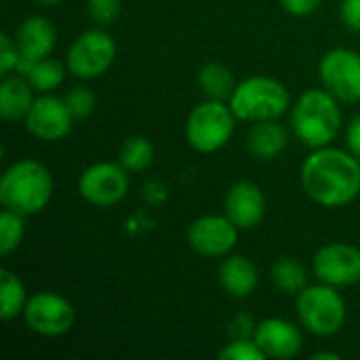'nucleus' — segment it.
Returning <instances> with one entry per match:
<instances>
[{
	"mask_svg": "<svg viewBox=\"0 0 360 360\" xmlns=\"http://www.w3.org/2000/svg\"><path fill=\"white\" fill-rule=\"evenodd\" d=\"M300 181L312 202L325 209L346 207L360 194V158L333 146L314 148L300 169Z\"/></svg>",
	"mask_w": 360,
	"mask_h": 360,
	"instance_id": "1",
	"label": "nucleus"
},
{
	"mask_svg": "<svg viewBox=\"0 0 360 360\" xmlns=\"http://www.w3.org/2000/svg\"><path fill=\"white\" fill-rule=\"evenodd\" d=\"M55 181L46 165L34 158L15 160L0 177V202L21 215L42 213L53 198Z\"/></svg>",
	"mask_w": 360,
	"mask_h": 360,
	"instance_id": "2",
	"label": "nucleus"
},
{
	"mask_svg": "<svg viewBox=\"0 0 360 360\" xmlns=\"http://www.w3.org/2000/svg\"><path fill=\"white\" fill-rule=\"evenodd\" d=\"M291 131L308 148L331 146L342 131L340 99L327 89L304 91L291 108Z\"/></svg>",
	"mask_w": 360,
	"mask_h": 360,
	"instance_id": "3",
	"label": "nucleus"
},
{
	"mask_svg": "<svg viewBox=\"0 0 360 360\" xmlns=\"http://www.w3.org/2000/svg\"><path fill=\"white\" fill-rule=\"evenodd\" d=\"M228 103L238 120L253 124L262 120H278L291 108V95L276 78L249 76L236 82Z\"/></svg>",
	"mask_w": 360,
	"mask_h": 360,
	"instance_id": "4",
	"label": "nucleus"
},
{
	"mask_svg": "<svg viewBox=\"0 0 360 360\" xmlns=\"http://www.w3.org/2000/svg\"><path fill=\"white\" fill-rule=\"evenodd\" d=\"M236 120L228 101L207 99L190 110L186 118V141L198 154H215L232 139Z\"/></svg>",
	"mask_w": 360,
	"mask_h": 360,
	"instance_id": "5",
	"label": "nucleus"
},
{
	"mask_svg": "<svg viewBox=\"0 0 360 360\" xmlns=\"http://www.w3.org/2000/svg\"><path fill=\"white\" fill-rule=\"evenodd\" d=\"M297 321L304 331L316 338H331L346 325V302L338 287L319 283L308 285L295 297Z\"/></svg>",
	"mask_w": 360,
	"mask_h": 360,
	"instance_id": "6",
	"label": "nucleus"
},
{
	"mask_svg": "<svg viewBox=\"0 0 360 360\" xmlns=\"http://www.w3.org/2000/svg\"><path fill=\"white\" fill-rule=\"evenodd\" d=\"M116 53H118V46H116L114 36L99 25V27L80 32L72 40L68 49L65 65L72 76L80 80H95L114 65Z\"/></svg>",
	"mask_w": 360,
	"mask_h": 360,
	"instance_id": "7",
	"label": "nucleus"
},
{
	"mask_svg": "<svg viewBox=\"0 0 360 360\" xmlns=\"http://www.w3.org/2000/svg\"><path fill=\"white\" fill-rule=\"evenodd\" d=\"M129 171L120 162H95L78 177V194L84 202L108 209L122 202L129 194Z\"/></svg>",
	"mask_w": 360,
	"mask_h": 360,
	"instance_id": "8",
	"label": "nucleus"
},
{
	"mask_svg": "<svg viewBox=\"0 0 360 360\" xmlns=\"http://www.w3.org/2000/svg\"><path fill=\"white\" fill-rule=\"evenodd\" d=\"M23 323L40 338H61L74 327L76 310L61 293L38 291L25 304Z\"/></svg>",
	"mask_w": 360,
	"mask_h": 360,
	"instance_id": "9",
	"label": "nucleus"
},
{
	"mask_svg": "<svg viewBox=\"0 0 360 360\" xmlns=\"http://www.w3.org/2000/svg\"><path fill=\"white\" fill-rule=\"evenodd\" d=\"M319 78L323 89H327L342 103L360 101V53L352 49H331L321 57Z\"/></svg>",
	"mask_w": 360,
	"mask_h": 360,
	"instance_id": "10",
	"label": "nucleus"
},
{
	"mask_svg": "<svg viewBox=\"0 0 360 360\" xmlns=\"http://www.w3.org/2000/svg\"><path fill=\"white\" fill-rule=\"evenodd\" d=\"M312 274L319 283L344 289L360 283V249L348 243H327L312 255Z\"/></svg>",
	"mask_w": 360,
	"mask_h": 360,
	"instance_id": "11",
	"label": "nucleus"
},
{
	"mask_svg": "<svg viewBox=\"0 0 360 360\" xmlns=\"http://www.w3.org/2000/svg\"><path fill=\"white\" fill-rule=\"evenodd\" d=\"M74 120L76 118L72 116L65 99L55 97L51 93H40L34 99L23 120V127L32 137L51 143V141H61L63 137H68L74 127Z\"/></svg>",
	"mask_w": 360,
	"mask_h": 360,
	"instance_id": "12",
	"label": "nucleus"
},
{
	"mask_svg": "<svg viewBox=\"0 0 360 360\" xmlns=\"http://www.w3.org/2000/svg\"><path fill=\"white\" fill-rule=\"evenodd\" d=\"M238 228L228 219V215H200L188 228V243L200 257H226L234 251L238 243Z\"/></svg>",
	"mask_w": 360,
	"mask_h": 360,
	"instance_id": "13",
	"label": "nucleus"
},
{
	"mask_svg": "<svg viewBox=\"0 0 360 360\" xmlns=\"http://www.w3.org/2000/svg\"><path fill=\"white\" fill-rule=\"evenodd\" d=\"M255 342L259 344V348L264 350V354L268 359H295L304 350L302 329L295 323H291L287 319H278V316L257 323Z\"/></svg>",
	"mask_w": 360,
	"mask_h": 360,
	"instance_id": "14",
	"label": "nucleus"
},
{
	"mask_svg": "<svg viewBox=\"0 0 360 360\" xmlns=\"http://www.w3.org/2000/svg\"><path fill=\"white\" fill-rule=\"evenodd\" d=\"M224 209L238 230H253L266 217V196L253 181H236L226 192Z\"/></svg>",
	"mask_w": 360,
	"mask_h": 360,
	"instance_id": "15",
	"label": "nucleus"
},
{
	"mask_svg": "<svg viewBox=\"0 0 360 360\" xmlns=\"http://www.w3.org/2000/svg\"><path fill=\"white\" fill-rule=\"evenodd\" d=\"M15 40L19 44L21 57L30 61H38L53 53L57 44V27L44 15H30L19 23L15 32Z\"/></svg>",
	"mask_w": 360,
	"mask_h": 360,
	"instance_id": "16",
	"label": "nucleus"
},
{
	"mask_svg": "<svg viewBox=\"0 0 360 360\" xmlns=\"http://www.w3.org/2000/svg\"><path fill=\"white\" fill-rule=\"evenodd\" d=\"M219 285L221 289L236 300H245L249 297L257 285H259V272L255 268V264L238 253H230L224 257V262L219 264V272H217Z\"/></svg>",
	"mask_w": 360,
	"mask_h": 360,
	"instance_id": "17",
	"label": "nucleus"
},
{
	"mask_svg": "<svg viewBox=\"0 0 360 360\" xmlns=\"http://www.w3.org/2000/svg\"><path fill=\"white\" fill-rule=\"evenodd\" d=\"M247 152L266 162V160H274L278 158L287 146H289V133L287 129L278 122V120H262V122H253V127L247 133L245 139Z\"/></svg>",
	"mask_w": 360,
	"mask_h": 360,
	"instance_id": "18",
	"label": "nucleus"
},
{
	"mask_svg": "<svg viewBox=\"0 0 360 360\" xmlns=\"http://www.w3.org/2000/svg\"><path fill=\"white\" fill-rule=\"evenodd\" d=\"M34 86L23 74H8L0 82V116L6 122L25 120L34 103Z\"/></svg>",
	"mask_w": 360,
	"mask_h": 360,
	"instance_id": "19",
	"label": "nucleus"
},
{
	"mask_svg": "<svg viewBox=\"0 0 360 360\" xmlns=\"http://www.w3.org/2000/svg\"><path fill=\"white\" fill-rule=\"evenodd\" d=\"M27 300H30V295L25 291L23 281L8 268H2V272H0V319L13 321L17 316H23Z\"/></svg>",
	"mask_w": 360,
	"mask_h": 360,
	"instance_id": "20",
	"label": "nucleus"
},
{
	"mask_svg": "<svg viewBox=\"0 0 360 360\" xmlns=\"http://www.w3.org/2000/svg\"><path fill=\"white\" fill-rule=\"evenodd\" d=\"M198 86L207 95V99L228 101L236 89V82H234L230 68H226L224 63L211 61L198 70Z\"/></svg>",
	"mask_w": 360,
	"mask_h": 360,
	"instance_id": "21",
	"label": "nucleus"
},
{
	"mask_svg": "<svg viewBox=\"0 0 360 360\" xmlns=\"http://www.w3.org/2000/svg\"><path fill=\"white\" fill-rule=\"evenodd\" d=\"M272 283L287 295H297L308 287V270L295 257H278L270 270Z\"/></svg>",
	"mask_w": 360,
	"mask_h": 360,
	"instance_id": "22",
	"label": "nucleus"
},
{
	"mask_svg": "<svg viewBox=\"0 0 360 360\" xmlns=\"http://www.w3.org/2000/svg\"><path fill=\"white\" fill-rule=\"evenodd\" d=\"M65 74H68L65 63H61L59 59H53V57H44V59L34 61V65L30 68L25 78L30 80V84L34 86L36 93H51L63 84Z\"/></svg>",
	"mask_w": 360,
	"mask_h": 360,
	"instance_id": "23",
	"label": "nucleus"
},
{
	"mask_svg": "<svg viewBox=\"0 0 360 360\" xmlns=\"http://www.w3.org/2000/svg\"><path fill=\"white\" fill-rule=\"evenodd\" d=\"M118 162L129 173H141L154 162V143L143 135H131L124 139L118 152Z\"/></svg>",
	"mask_w": 360,
	"mask_h": 360,
	"instance_id": "24",
	"label": "nucleus"
},
{
	"mask_svg": "<svg viewBox=\"0 0 360 360\" xmlns=\"http://www.w3.org/2000/svg\"><path fill=\"white\" fill-rule=\"evenodd\" d=\"M25 215L4 209L0 213V255H11L17 251L25 238Z\"/></svg>",
	"mask_w": 360,
	"mask_h": 360,
	"instance_id": "25",
	"label": "nucleus"
},
{
	"mask_svg": "<svg viewBox=\"0 0 360 360\" xmlns=\"http://www.w3.org/2000/svg\"><path fill=\"white\" fill-rule=\"evenodd\" d=\"M63 99H65V103H68V108L76 120L89 118L97 105V97L89 86H74L72 91H68V95Z\"/></svg>",
	"mask_w": 360,
	"mask_h": 360,
	"instance_id": "26",
	"label": "nucleus"
},
{
	"mask_svg": "<svg viewBox=\"0 0 360 360\" xmlns=\"http://www.w3.org/2000/svg\"><path fill=\"white\" fill-rule=\"evenodd\" d=\"M221 360H266L268 356L255 342V338L249 340H230L226 348L219 352Z\"/></svg>",
	"mask_w": 360,
	"mask_h": 360,
	"instance_id": "27",
	"label": "nucleus"
},
{
	"mask_svg": "<svg viewBox=\"0 0 360 360\" xmlns=\"http://www.w3.org/2000/svg\"><path fill=\"white\" fill-rule=\"evenodd\" d=\"M122 11V0H86V13L93 23L110 25L118 19Z\"/></svg>",
	"mask_w": 360,
	"mask_h": 360,
	"instance_id": "28",
	"label": "nucleus"
},
{
	"mask_svg": "<svg viewBox=\"0 0 360 360\" xmlns=\"http://www.w3.org/2000/svg\"><path fill=\"white\" fill-rule=\"evenodd\" d=\"M21 59L23 57H21V51H19L15 36L0 34V74H2V78L8 74H15Z\"/></svg>",
	"mask_w": 360,
	"mask_h": 360,
	"instance_id": "29",
	"label": "nucleus"
},
{
	"mask_svg": "<svg viewBox=\"0 0 360 360\" xmlns=\"http://www.w3.org/2000/svg\"><path fill=\"white\" fill-rule=\"evenodd\" d=\"M255 331H257V325H255V321L249 314H236L230 321V335H232V340L255 338Z\"/></svg>",
	"mask_w": 360,
	"mask_h": 360,
	"instance_id": "30",
	"label": "nucleus"
},
{
	"mask_svg": "<svg viewBox=\"0 0 360 360\" xmlns=\"http://www.w3.org/2000/svg\"><path fill=\"white\" fill-rule=\"evenodd\" d=\"M340 17L350 32H360V0H344L340 6Z\"/></svg>",
	"mask_w": 360,
	"mask_h": 360,
	"instance_id": "31",
	"label": "nucleus"
},
{
	"mask_svg": "<svg viewBox=\"0 0 360 360\" xmlns=\"http://www.w3.org/2000/svg\"><path fill=\"white\" fill-rule=\"evenodd\" d=\"M278 2L285 8V13L293 17H308L321 6L323 0H278Z\"/></svg>",
	"mask_w": 360,
	"mask_h": 360,
	"instance_id": "32",
	"label": "nucleus"
},
{
	"mask_svg": "<svg viewBox=\"0 0 360 360\" xmlns=\"http://www.w3.org/2000/svg\"><path fill=\"white\" fill-rule=\"evenodd\" d=\"M346 150L360 158V114L354 116L346 127Z\"/></svg>",
	"mask_w": 360,
	"mask_h": 360,
	"instance_id": "33",
	"label": "nucleus"
},
{
	"mask_svg": "<svg viewBox=\"0 0 360 360\" xmlns=\"http://www.w3.org/2000/svg\"><path fill=\"white\" fill-rule=\"evenodd\" d=\"M312 360H342L338 352H316L312 354Z\"/></svg>",
	"mask_w": 360,
	"mask_h": 360,
	"instance_id": "34",
	"label": "nucleus"
},
{
	"mask_svg": "<svg viewBox=\"0 0 360 360\" xmlns=\"http://www.w3.org/2000/svg\"><path fill=\"white\" fill-rule=\"evenodd\" d=\"M40 6H49V8H53V6H57V4H61L63 0H36Z\"/></svg>",
	"mask_w": 360,
	"mask_h": 360,
	"instance_id": "35",
	"label": "nucleus"
}]
</instances>
